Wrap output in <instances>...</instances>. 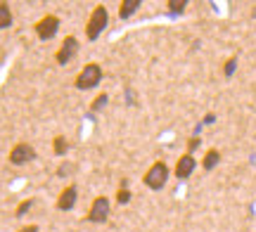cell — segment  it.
<instances>
[{"mask_svg":"<svg viewBox=\"0 0 256 232\" xmlns=\"http://www.w3.org/2000/svg\"><path fill=\"white\" fill-rule=\"evenodd\" d=\"M107 26H110V12H107L104 5H98V7L90 12L88 21H86V38H88V40H98Z\"/></svg>","mask_w":256,"mask_h":232,"instance_id":"cell-1","label":"cell"},{"mask_svg":"<svg viewBox=\"0 0 256 232\" xmlns=\"http://www.w3.org/2000/svg\"><path fill=\"white\" fill-rule=\"evenodd\" d=\"M102 83V66L90 62V64H86L81 69V74L74 78V88L76 90H92V88H98Z\"/></svg>","mask_w":256,"mask_h":232,"instance_id":"cell-2","label":"cell"},{"mask_svg":"<svg viewBox=\"0 0 256 232\" xmlns=\"http://www.w3.org/2000/svg\"><path fill=\"white\" fill-rule=\"evenodd\" d=\"M168 176H171V171H168V166H166L164 161H154L152 166L147 168L145 178H142V183H145L150 190L159 192V190H164V187H166V183H168Z\"/></svg>","mask_w":256,"mask_h":232,"instance_id":"cell-3","label":"cell"},{"mask_svg":"<svg viewBox=\"0 0 256 232\" xmlns=\"http://www.w3.org/2000/svg\"><path fill=\"white\" fill-rule=\"evenodd\" d=\"M34 31H36V36L40 40H52L57 36V31H60V17L46 14L43 19H38L36 24H34Z\"/></svg>","mask_w":256,"mask_h":232,"instance_id":"cell-4","label":"cell"},{"mask_svg":"<svg viewBox=\"0 0 256 232\" xmlns=\"http://www.w3.org/2000/svg\"><path fill=\"white\" fill-rule=\"evenodd\" d=\"M110 214H112L110 199H107V197H98V199L90 204V211H88V216H86V221H88V223L100 225L110 218Z\"/></svg>","mask_w":256,"mask_h":232,"instance_id":"cell-5","label":"cell"},{"mask_svg":"<svg viewBox=\"0 0 256 232\" xmlns=\"http://www.w3.org/2000/svg\"><path fill=\"white\" fill-rule=\"evenodd\" d=\"M36 159V149L31 147L28 142H17L14 147L10 149V164L12 166H26L28 161Z\"/></svg>","mask_w":256,"mask_h":232,"instance_id":"cell-6","label":"cell"},{"mask_svg":"<svg viewBox=\"0 0 256 232\" xmlns=\"http://www.w3.org/2000/svg\"><path fill=\"white\" fill-rule=\"evenodd\" d=\"M76 52H78V38H76V36H66V38L62 40L60 50H57V55H55L57 64L66 66V64H69V62L74 59V57H76Z\"/></svg>","mask_w":256,"mask_h":232,"instance_id":"cell-7","label":"cell"},{"mask_svg":"<svg viewBox=\"0 0 256 232\" xmlns=\"http://www.w3.org/2000/svg\"><path fill=\"white\" fill-rule=\"evenodd\" d=\"M194 168H197V159L192 157V154H183L174 168V176L178 178V180H185V178H190L192 173H194Z\"/></svg>","mask_w":256,"mask_h":232,"instance_id":"cell-8","label":"cell"},{"mask_svg":"<svg viewBox=\"0 0 256 232\" xmlns=\"http://www.w3.org/2000/svg\"><path fill=\"white\" fill-rule=\"evenodd\" d=\"M76 199H78V190H76V185H66L60 192V197H57V209L60 211H72L74 206H76Z\"/></svg>","mask_w":256,"mask_h":232,"instance_id":"cell-9","label":"cell"},{"mask_svg":"<svg viewBox=\"0 0 256 232\" xmlns=\"http://www.w3.org/2000/svg\"><path fill=\"white\" fill-rule=\"evenodd\" d=\"M140 5H142V0H121L119 17L124 19V21H126V19H130L138 12V9H140Z\"/></svg>","mask_w":256,"mask_h":232,"instance_id":"cell-10","label":"cell"},{"mask_svg":"<svg viewBox=\"0 0 256 232\" xmlns=\"http://www.w3.org/2000/svg\"><path fill=\"white\" fill-rule=\"evenodd\" d=\"M69 149H72V142L64 138V135H57V138L52 140V154H55V157H66Z\"/></svg>","mask_w":256,"mask_h":232,"instance_id":"cell-11","label":"cell"},{"mask_svg":"<svg viewBox=\"0 0 256 232\" xmlns=\"http://www.w3.org/2000/svg\"><path fill=\"white\" fill-rule=\"evenodd\" d=\"M12 21H14V14H12L10 5H8V2H0V31L10 28V26H12Z\"/></svg>","mask_w":256,"mask_h":232,"instance_id":"cell-12","label":"cell"},{"mask_svg":"<svg viewBox=\"0 0 256 232\" xmlns=\"http://www.w3.org/2000/svg\"><path fill=\"white\" fill-rule=\"evenodd\" d=\"M220 161V152L218 149H209L206 154H204V159H202V166H204V171H211V168H216Z\"/></svg>","mask_w":256,"mask_h":232,"instance_id":"cell-13","label":"cell"},{"mask_svg":"<svg viewBox=\"0 0 256 232\" xmlns=\"http://www.w3.org/2000/svg\"><path fill=\"white\" fill-rule=\"evenodd\" d=\"M107 104H110V93H100V95H98V97H95V100L90 102V112H92V114L102 112V109H104Z\"/></svg>","mask_w":256,"mask_h":232,"instance_id":"cell-14","label":"cell"},{"mask_svg":"<svg viewBox=\"0 0 256 232\" xmlns=\"http://www.w3.org/2000/svg\"><path fill=\"white\" fill-rule=\"evenodd\" d=\"M114 199H116V204H128V202H130V190H128L126 180H124V183H121V187L116 190V197H114Z\"/></svg>","mask_w":256,"mask_h":232,"instance_id":"cell-15","label":"cell"},{"mask_svg":"<svg viewBox=\"0 0 256 232\" xmlns=\"http://www.w3.org/2000/svg\"><path fill=\"white\" fill-rule=\"evenodd\" d=\"M166 7H168V12H174V14H180L188 7V0H168Z\"/></svg>","mask_w":256,"mask_h":232,"instance_id":"cell-16","label":"cell"},{"mask_svg":"<svg viewBox=\"0 0 256 232\" xmlns=\"http://www.w3.org/2000/svg\"><path fill=\"white\" fill-rule=\"evenodd\" d=\"M235 69H238V57H230L228 62L223 64V74H226V78H230V76L235 74Z\"/></svg>","mask_w":256,"mask_h":232,"instance_id":"cell-17","label":"cell"},{"mask_svg":"<svg viewBox=\"0 0 256 232\" xmlns=\"http://www.w3.org/2000/svg\"><path fill=\"white\" fill-rule=\"evenodd\" d=\"M31 206H34V199H24V202H22V204L17 206L14 216H17V218H22L24 214H28V211H31Z\"/></svg>","mask_w":256,"mask_h":232,"instance_id":"cell-18","label":"cell"},{"mask_svg":"<svg viewBox=\"0 0 256 232\" xmlns=\"http://www.w3.org/2000/svg\"><path fill=\"white\" fill-rule=\"evenodd\" d=\"M197 147H200V138H190V142H188V149H190V152H188V154H192Z\"/></svg>","mask_w":256,"mask_h":232,"instance_id":"cell-19","label":"cell"},{"mask_svg":"<svg viewBox=\"0 0 256 232\" xmlns=\"http://www.w3.org/2000/svg\"><path fill=\"white\" fill-rule=\"evenodd\" d=\"M19 232H38V225H24Z\"/></svg>","mask_w":256,"mask_h":232,"instance_id":"cell-20","label":"cell"},{"mask_svg":"<svg viewBox=\"0 0 256 232\" xmlns=\"http://www.w3.org/2000/svg\"><path fill=\"white\" fill-rule=\"evenodd\" d=\"M66 173H69V164H64V166L60 168V176H66Z\"/></svg>","mask_w":256,"mask_h":232,"instance_id":"cell-21","label":"cell"}]
</instances>
